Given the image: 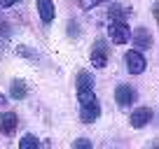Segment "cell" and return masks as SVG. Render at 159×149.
<instances>
[{
  "instance_id": "9c48e42d",
  "label": "cell",
  "mask_w": 159,
  "mask_h": 149,
  "mask_svg": "<svg viewBox=\"0 0 159 149\" xmlns=\"http://www.w3.org/2000/svg\"><path fill=\"white\" fill-rule=\"evenodd\" d=\"M38 12H40L42 23H52L54 16H56V10H54V2H52V0H38Z\"/></svg>"
},
{
  "instance_id": "4fadbf2b",
  "label": "cell",
  "mask_w": 159,
  "mask_h": 149,
  "mask_svg": "<svg viewBox=\"0 0 159 149\" xmlns=\"http://www.w3.org/2000/svg\"><path fill=\"white\" fill-rule=\"evenodd\" d=\"M16 54L24 56V58H28V61H38V51L30 49V47H26V45H16Z\"/></svg>"
},
{
  "instance_id": "8fae6325",
  "label": "cell",
  "mask_w": 159,
  "mask_h": 149,
  "mask_svg": "<svg viewBox=\"0 0 159 149\" xmlns=\"http://www.w3.org/2000/svg\"><path fill=\"white\" fill-rule=\"evenodd\" d=\"M10 93H12V98L24 100L26 96H28V86H26V82H24V79H14V82L10 84Z\"/></svg>"
},
{
  "instance_id": "5bb4252c",
  "label": "cell",
  "mask_w": 159,
  "mask_h": 149,
  "mask_svg": "<svg viewBox=\"0 0 159 149\" xmlns=\"http://www.w3.org/2000/svg\"><path fill=\"white\" fill-rule=\"evenodd\" d=\"M19 147L21 149H35V147H40V140L35 138V135H24V138L19 140Z\"/></svg>"
},
{
  "instance_id": "6da1fadb",
  "label": "cell",
  "mask_w": 159,
  "mask_h": 149,
  "mask_svg": "<svg viewBox=\"0 0 159 149\" xmlns=\"http://www.w3.org/2000/svg\"><path fill=\"white\" fill-rule=\"evenodd\" d=\"M108 37H110V42H115V45H126V42L131 40L129 23H126V21H110Z\"/></svg>"
},
{
  "instance_id": "8992f818",
  "label": "cell",
  "mask_w": 159,
  "mask_h": 149,
  "mask_svg": "<svg viewBox=\"0 0 159 149\" xmlns=\"http://www.w3.org/2000/svg\"><path fill=\"white\" fill-rule=\"evenodd\" d=\"M91 65L94 68H105L108 65V47H105V42H96V47L91 49Z\"/></svg>"
},
{
  "instance_id": "e0dca14e",
  "label": "cell",
  "mask_w": 159,
  "mask_h": 149,
  "mask_svg": "<svg viewBox=\"0 0 159 149\" xmlns=\"http://www.w3.org/2000/svg\"><path fill=\"white\" fill-rule=\"evenodd\" d=\"M16 2H19V0H0V7H2V10H7V7H14Z\"/></svg>"
},
{
  "instance_id": "5b68a950",
  "label": "cell",
  "mask_w": 159,
  "mask_h": 149,
  "mask_svg": "<svg viewBox=\"0 0 159 149\" xmlns=\"http://www.w3.org/2000/svg\"><path fill=\"white\" fill-rule=\"evenodd\" d=\"M131 42L136 45L138 51H145V49L152 47V35H150L148 28H136L134 33H131Z\"/></svg>"
},
{
  "instance_id": "9a60e30c",
  "label": "cell",
  "mask_w": 159,
  "mask_h": 149,
  "mask_svg": "<svg viewBox=\"0 0 159 149\" xmlns=\"http://www.w3.org/2000/svg\"><path fill=\"white\" fill-rule=\"evenodd\" d=\"M98 2H103V0H80V7H82V10H91V7H96Z\"/></svg>"
},
{
  "instance_id": "3957f363",
  "label": "cell",
  "mask_w": 159,
  "mask_h": 149,
  "mask_svg": "<svg viewBox=\"0 0 159 149\" xmlns=\"http://www.w3.org/2000/svg\"><path fill=\"white\" fill-rule=\"evenodd\" d=\"M101 117V105L98 100H89V103H82L80 105V121L82 124H91Z\"/></svg>"
},
{
  "instance_id": "30bf717a",
  "label": "cell",
  "mask_w": 159,
  "mask_h": 149,
  "mask_svg": "<svg viewBox=\"0 0 159 149\" xmlns=\"http://www.w3.org/2000/svg\"><path fill=\"white\" fill-rule=\"evenodd\" d=\"M87 91H94V74L87 72V70H80L77 72V93H87Z\"/></svg>"
},
{
  "instance_id": "2e32d148",
  "label": "cell",
  "mask_w": 159,
  "mask_h": 149,
  "mask_svg": "<svg viewBox=\"0 0 159 149\" xmlns=\"http://www.w3.org/2000/svg\"><path fill=\"white\" fill-rule=\"evenodd\" d=\"M73 147H75V149H89V147H91V142H89V140H75Z\"/></svg>"
},
{
  "instance_id": "ba28073f",
  "label": "cell",
  "mask_w": 159,
  "mask_h": 149,
  "mask_svg": "<svg viewBox=\"0 0 159 149\" xmlns=\"http://www.w3.org/2000/svg\"><path fill=\"white\" fill-rule=\"evenodd\" d=\"M19 126V119H16L14 112H2L0 114V133L2 135H12Z\"/></svg>"
},
{
  "instance_id": "7a4b0ae2",
  "label": "cell",
  "mask_w": 159,
  "mask_h": 149,
  "mask_svg": "<svg viewBox=\"0 0 159 149\" xmlns=\"http://www.w3.org/2000/svg\"><path fill=\"white\" fill-rule=\"evenodd\" d=\"M124 61H126V68H129L131 74H140V72H145V68H148V58H145L138 49L126 51V54H124Z\"/></svg>"
},
{
  "instance_id": "ac0fdd59",
  "label": "cell",
  "mask_w": 159,
  "mask_h": 149,
  "mask_svg": "<svg viewBox=\"0 0 159 149\" xmlns=\"http://www.w3.org/2000/svg\"><path fill=\"white\" fill-rule=\"evenodd\" d=\"M0 105H5V96L2 93H0Z\"/></svg>"
},
{
  "instance_id": "52a82bcc",
  "label": "cell",
  "mask_w": 159,
  "mask_h": 149,
  "mask_svg": "<svg viewBox=\"0 0 159 149\" xmlns=\"http://www.w3.org/2000/svg\"><path fill=\"white\" fill-rule=\"evenodd\" d=\"M150 121H152V109L150 107H138V109L131 112V126H134V128H143Z\"/></svg>"
},
{
  "instance_id": "7c38bea8",
  "label": "cell",
  "mask_w": 159,
  "mask_h": 149,
  "mask_svg": "<svg viewBox=\"0 0 159 149\" xmlns=\"http://www.w3.org/2000/svg\"><path fill=\"white\" fill-rule=\"evenodd\" d=\"M108 16H110L112 21H126V19H129V10L115 2V5H110V12H108Z\"/></svg>"
},
{
  "instance_id": "277c9868",
  "label": "cell",
  "mask_w": 159,
  "mask_h": 149,
  "mask_svg": "<svg viewBox=\"0 0 159 149\" xmlns=\"http://www.w3.org/2000/svg\"><path fill=\"white\" fill-rule=\"evenodd\" d=\"M115 100H117L119 107H129V105H134L136 100V89L129 84H119L117 89H115Z\"/></svg>"
}]
</instances>
